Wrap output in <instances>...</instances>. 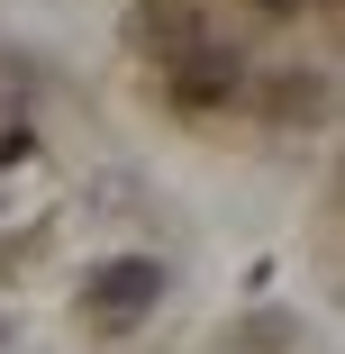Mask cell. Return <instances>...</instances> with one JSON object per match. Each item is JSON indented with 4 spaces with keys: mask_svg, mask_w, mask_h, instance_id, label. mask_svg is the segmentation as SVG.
I'll return each instance as SVG.
<instances>
[{
    "mask_svg": "<svg viewBox=\"0 0 345 354\" xmlns=\"http://www.w3.org/2000/svg\"><path fill=\"white\" fill-rule=\"evenodd\" d=\"M218 91H236V55H182V100H218Z\"/></svg>",
    "mask_w": 345,
    "mask_h": 354,
    "instance_id": "2",
    "label": "cell"
},
{
    "mask_svg": "<svg viewBox=\"0 0 345 354\" xmlns=\"http://www.w3.org/2000/svg\"><path fill=\"white\" fill-rule=\"evenodd\" d=\"M155 300H164V263H155V254H109V263H91V272H82V318H91L100 336L146 327V318H155Z\"/></svg>",
    "mask_w": 345,
    "mask_h": 354,
    "instance_id": "1",
    "label": "cell"
},
{
    "mask_svg": "<svg viewBox=\"0 0 345 354\" xmlns=\"http://www.w3.org/2000/svg\"><path fill=\"white\" fill-rule=\"evenodd\" d=\"M254 10H300V0H254Z\"/></svg>",
    "mask_w": 345,
    "mask_h": 354,
    "instance_id": "3",
    "label": "cell"
}]
</instances>
